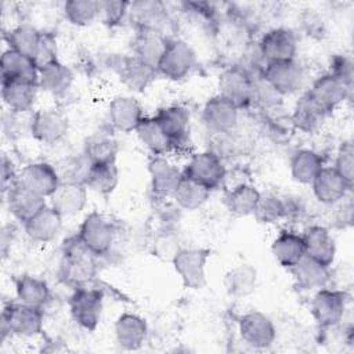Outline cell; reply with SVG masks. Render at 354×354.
Listing matches in <instances>:
<instances>
[{"mask_svg":"<svg viewBox=\"0 0 354 354\" xmlns=\"http://www.w3.org/2000/svg\"><path fill=\"white\" fill-rule=\"evenodd\" d=\"M95 257L76 236V239L68 242L64 250L61 261L62 278L77 286L88 282L95 274Z\"/></svg>","mask_w":354,"mask_h":354,"instance_id":"6da1fadb","label":"cell"},{"mask_svg":"<svg viewBox=\"0 0 354 354\" xmlns=\"http://www.w3.org/2000/svg\"><path fill=\"white\" fill-rule=\"evenodd\" d=\"M196 65V53L183 39H169L166 50L159 61L156 73L178 82L187 77Z\"/></svg>","mask_w":354,"mask_h":354,"instance_id":"7a4b0ae2","label":"cell"},{"mask_svg":"<svg viewBox=\"0 0 354 354\" xmlns=\"http://www.w3.org/2000/svg\"><path fill=\"white\" fill-rule=\"evenodd\" d=\"M115 235L116 230L112 221L98 212L88 213L83 218L77 232L79 241L95 256H102L109 252Z\"/></svg>","mask_w":354,"mask_h":354,"instance_id":"3957f363","label":"cell"},{"mask_svg":"<svg viewBox=\"0 0 354 354\" xmlns=\"http://www.w3.org/2000/svg\"><path fill=\"white\" fill-rule=\"evenodd\" d=\"M209 257L210 250L206 248H181L178 250L171 264L185 288L201 289L206 283Z\"/></svg>","mask_w":354,"mask_h":354,"instance_id":"277c9868","label":"cell"},{"mask_svg":"<svg viewBox=\"0 0 354 354\" xmlns=\"http://www.w3.org/2000/svg\"><path fill=\"white\" fill-rule=\"evenodd\" d=\"M1 324H4L10 333L18 337H35L41 333L44 324L43 308L28 306L24 303H14L6 307L1 313Z\"/></svg>","mask_w":354,"mask_h":354,"instance_id":"5b68a950","label":"cell"},{"mask_svg":"<svg viewBox=\"0 0 354 354\" xmlns=\"http://www.w3.org/2000/svg\"><path fill=\"white\" fill-rule=\"evenodd\" d=\"M348 296L343 290L321 288L311 300V313L321 328H335L344 317Z\"/></svg>","mask_w":354,"mask_h":354,"instance_id":"8992f818","label":"cell"},{"mask_svg":"<svg viewBox=\"0 0 354 354\" xmlns=\"http://www.w3.org/2000/svg\"><path fill=\"white\" fill-rule=\"evenodd\" d=\"M69 130L68 116L57 108H41L36 111L29 120L32 137L46 145L59 142Z\"/></svg>","mask_w":354,"mask_h":354,"instance_id":"52a82bcc","label":"cell"},{"mask_svg":"<svg viewBox=\"0 0 354 354\" xmlns=\"http://www.w3.org/2000/svg\"><path fill=\"white\" fill-rule=\"evenodd\" d=\"M72 318L82 328L94 330L104 308V293L95 288L77 286L69 300Z\"/></svg>","mask_w":354,"mask_h":354,"instance_id":"ba28073f","label":"cell"},{"mask_svg":"<svg viewBox=\"0 0 354 354\" xmlns=\"http://www.w3.org/2000/svg\"><path fill=\"white\" fill-rule=\"evenodd\" d=\"M225 170L227 167L220 155L212 151H202L194 153L188 159L183 174L206 185L210 189H214L221 185Z\"/></svg>","mask_w":354,"mask_h":354,"instance_id":"9c48e42d","label":"cell"},{"mask_svg":"<svg viewBox=\"0 0 354 354\" xmlns=\"http://www.w3.org/2000/svg\"><path fill=\"white\" fill-rule=\"evenodd\" d=\"M239 120V108L220 94L209 98L202 109L205 127L214 134L231 133Z\"/></svg>","mask_w":354,"mask_h":354,"instance_id":"30bf717a","label":"cell"},{"mask_svg":"<svg viewBox=\"0 0 354 354\" xmlns=\"http://www.w3.org/2000/svg\"><path fill=\"white\" fill-rule=\"evenodd\" d=\"M259 53L264 64L295 59L297 53L296 33L288 28L270 29L259 43Z\"/></svg>","mask_w":354,"mask_h":354,"instance_id":"8fae6325","label":"cell"},{"mask_svg":"<svg viewBox=\"0 0 354 354\" xmlns=\"http://www.w3.org/2000/svg\"><path fill=\"white\" fill-rule=\"evenodd\" d=\"M261 75L282 97L296 93L304 80L303 68L296 58L264 64Z\"/></svg>","mask_w":354,"mask_h":354,"instance_id":"7c38bea8","label":"cell"},{"mask_svg":"<svg viewBox=\"0 0 354 354\" xmlns=\"http://www.w3.org/2000/svg\"><path fill=\"white\" fill-rule=\"evenodd\" d=\"M238 329L242 340L253 348L270 347L275 337L277 329L271 318L260 311H249L239 318Z\"/></svg>","mask_w":354,"mask_h":354,"instance_id":"4fadbf2b","label":"cell"},{"mask_svg":"<svg viewBox=\"0 0 354 354\" xmlns=\"http://www.w3.org/2000/svg\"><path fill=\"white\" fill-rule=\"evenodd\" d=\"M252 75L239 66L224 69L218 76V94L234 102L239 109L252 102Z\"/></svg>","mask_w":354,"mask_h":354,"instance_id":"5bb4252c","label":"cell"},{"mask_svg":"<svg viewBox=\"0 0 354 354\" xmlns=\"http://www.w3.org/2000/svg\"><path fill=\"white\" fill-rule=\"evenodd\" d=\"M106 118L112 130L131 133L136 131L144 115L140 102L134 97L118 95L109 102Z\"/></svg>","mask_w":354,"mask_h":354,"instance_id":"9a60e30c","label":"cell"},{"mask_svg":"<svg viewBox=\"0 0 354 354\" xmlns=\"http://www.w3.org/2000/svg\"><path fill=\"white\" fill-rule=\"evenodd\" d=\"M87 191L84 183L61 181L50 196V206L62 217L77 216L87 205Z\"/></svg>","mask_w":354,"mask_h":354,"instance_id":"2e32d148","label":"cell"},{"mask_svg":"<svg viewBox=\"0 0 354 354\" xmlns=\"http://www.w3.org/2000/svg\"><path fill=\"white\" fill-rule=\"evenodd\" d=\"M18 181L36 194L50 198L59 185L61 178L54 165L47 162H33L19 171Z\"/></svg>","mask_w":354,"mask_h":354,"instance_id":"e0dca14e","label":"cell"},{"mask_svg":"<svg viewBox=\"0 0 354 354\" xmlns=\"http://www.w3.org/2000/svg\"><path fill=\"white\" fill-rule=\"evenodd\" d=\"M307 93L322 109L330 113L348 98L351 88L328 72L315 79Z\"/></svg>","mask_w":354,"mask_h":354,"instance_id":"ac0fdd59","label":"cell"},{"mask_svg":"<svg viewBox=\"0 0 354 354\" xmlns=\"http://www.w3.org/2000/svg\"><path fill=\"white\" fill-rule=\"evenodd\" d=\"M113 69L123 84L133 91H144L153 80L156 71L138 59L136 55L116 57Z\"/></svg>","mask_w":354,"mask_h":354,"instance_id":"d6986e66","label":"cell"},{"mask_svg":"<svg viewBox=\"0 0 354 354\" xmlns=\"http://www.w3.org/2000/svg\"><path fill=\"white\" fill-rule=\"evenodd\" d=\"M115 340L122 350H138L148 335L147 321L138 314L124 313L118 317L113 325Z\"/></svg>","mask_w":354,"mask_h":354,"instance_id":"ffe728a7","label":"cell"},{"mask_svg":"<svg viewBox=\"0 0 354 354\" xmlns=\"http://www.w3.org/2000/svg\"><path fill=\"white\" fill-rule=\"evenodd\" d=\"M151 188L158 196H171L183 171L163 155H153L148 162Z\"/></svg>","mask_w":354,"mask_h":354,"instance_id":"44dd1931","label":"cell"},{"mask_svg":"<svg viewBox=\"0 0 354 354\" xmlns=\"http://www.w3.org/2000/svg\"><path fill=\"white\" fill-rule=\"evenodd\" d=\"M64 217L50 205L24 223V231L33 242L48 243L54 241L62 228Z\"/></svg>","mask_w":354,"mask_h":354,"instance_id":"7402d4cb","label":"cell"},{"mask_svg":"<svg viewBox=\"0 0 354 354\" xmlns=\"http://www.w3.org/2000/svg\"><path fill=\"white\" fill-rule=\"evenodd\" d=\"M6 195L8 210L22 224L47 206L44 196L22 185L19 181L10 188Z\"/></svg>","mask_w":354,"mask_h":354,"instance_id":"603a6c76","label":"cell"},{"mask_svg":"<svg viewBox=\"0 0 354 354\" xmlns=\"http://www.w3.org/2000/svg\"><path fill=\"white\" fill-rule=\"evenodd\" d=\"M314 196L324 205H333L351 191V185L333 169L322 167L310 184Z\"/></svg>","mask_w":354,"mask_h":354,"instance_id":"cb8c5ba5","label":"cell"},{"mask_svg":"<svg viewBox=\"0 0 354 354\" xmlns=\"http://www.w3.org/2000/svg\"><path fill=\"white\" fill-rule=\"evenodd\" d=\"M39 84L22 80H1V98L8 111L17 113H28L33 109Z\"/></svg>","mask_w":354,"mask_h":354,"instance_id":"d4e9b609","label":"cell"},{"mask_svg":"<svg viewBox=\"0 0 354 354\" xmlns=\"http://www.w3.org/2000/svg\"><path fill=\"white\" fill-rule=\"evenodd\" d=\"M155 118L170 138L173 148L187 142L191 123V116L187 108L180 105L163 106L158 111Z\"/></svg>","mask_w":354,"mask_h":354,"instance_id":"484cf974","label":"cell"},{"mask_svg":"<svg viewBox=\"0 0 354 354\" xmlns=\"http://www.w3.org/2000/svg\"><path fill=\"white\" fill-rule=\"evenodd\" d=\"M130 19L137 25L138 30H151L163 33L167 25V10L160 1H134L129 7Z\"/></svg>","mask_w":354,"mask_h":354,"instance_id":"4316f807","label":"cell"},{"mask_svg":"<svg viewBox=\"0 0 354 354\" xmlns=\"http://www.w3.org/2000/svg\"><path fill=\"white\" fill-rule=\"evenodd\" d=\"M306 248V254L326 264L332 266L336 257V243L329 232V230L324 225H310L301 234Z\"/></svg>","mask_w":354,"mask_h":354,"instance_id":"83f0119b","label":"cell"},{"mask_svg":"<svg viewBox=\"0 0 354 354\" xmlns=\"http://www.w3.org/2000/svg\"><path fill=\"white\" fill-rule=\"evenodd\" d=\"M0 69L3 80H22L37 83L39 68L36 62L12 48L3 51L0 58Z\"/></svg>","mask_w":354,"mask_h":354,"instance_id":"f1b7e54d","label":"cell"},{"mask_svg":"<svg viewBox=\"0 0 354 354\" xmlns=\"http://www.w3.org/2000/svg\"><path fill=\"white\" fill-rule=\"evenodd\" d=\"M271 252L282 267L292 270L306 256L303 236L293 231H281L272 241Z\"/></svg>","mask_w":354,"mask_h":354,"instance_id":"f546056e","label":"cell"},{"mask_svg":"<svg viewBox=\"0 0 354 354\" xmlns=\"http://www.w3.org/2000/svg\"><path fill=\"white\" fill-rule=\"evenodd\" d=\"M292 272L297 285L304 290H318L325 288L330 279L329 266L307 254L292 268Z\"/></svg>","mask_w":354,"mask_h":354,"instance_id":"4dcf8cb0","label":"cell"},{"mask_svg":"<svg viewBox=\"0 0 354 354\" xmlns=\"http://www.w3.org/2000/svg\"><path fill=\"white\" fill-rule=\"evenodd\" d=\"M73 79L75 75L72 69L58 59L39 68L37 84L40 90L48 94L64 95L71 88Z\"/></svg>","mask_w":354,"mask_h":354,"instance_id":"1f68e13d","label":"cell"},{"mask_svg":"<svg viewBox=\"0 0 354 354\" xmlns=\"http://www.w3.org/2000/svg\"><path fill=\"white\" fill-rule=\"evenodd\" d=\"M169 39L165 35L151 30H138L133 43V55L156 71L166 50Z\"/></svg>","mask_w":354,"mask_h":354,"instance_id":"d6a6232c","label":"cell"},{"mask_svg":"<svg viewBox=\"0 0 354 354\" xmlns=\"http://www.w3.org/2000/svg\"><path fill=\"white\" fill-rule=\"evenodd\" d=\"M329 113L322 109L310 95L308 93L303 94L295 105L292 113V123L296 129L304 133H311L318 130L325 122Z\"/></svg>","mask_w":354,"mask_h":354,"instance_id":"836d02e7","label":"cell"},{"mask_svg":"<svg viewBox=\"0 0 354 354\" xmlns=\"http://www.w3.org/2000/svg\"><path fill=\"white\" fill-rule=\"evenodd\" d=\"M136 134L152 155H166L173 149L170 138L163 131L155 116H144L136 129Z\"/></svg>","mask_w":354,"mask_h":354,"instance_id":"e575fe53","label":"cell"},{"mask_svg":"<svg viewBox=\"0 0 354 354\" xmlns=\"http://www.w3.org/2000/svg\"><path fill=\"white\" fill-rule=\"evenodd\" d=\"M210 192L212 189L206 185L183 174L171 196L180 209L194 212L207 202Z\"/></svg>","mask_w":354,"mask_h":354,"instance_id":"d590c367","label":"cell"},{"mask_svg":"<svg viewBox=\"0 0 354 354\" xmlns=\"http://www.w3.org/2000/svg\"><path fill=\"white\" fill-rule=\"evenodd\" d=\"M289 167L296 183L310 185L324 167V159L313 149H299L292 155Z\"/></svg>","mask_w":354,"mask_h":354,"instance_id":"8d00e7d4","label":"cell"},{"mask_svg":"<svg viewBox=\"0 0 354 354\" xmlns=\"http://www.w3.org/2000/svg\"><path fill=\"white\" fill-rule=\"evenodd\" d=\"M119 183V169L116 162L91 163L84 184L90 191L100 195H109Z\"/></svg>","mask_w":354,"mask_h":354,"instance_id":"74e56055","label":"cell"},{"mask_svg":"<svg viewBox=\"0 0 354 354\" xmlns=\"http://www.w3.org/2000/svg\"><path fill=\"white\" fill-rule=\"evenodd\" d=\"M15 295L19 303L43 308L50 300V288L37 277L21 275L15 282Z\"/></svg>","mask_w":354,"mask_h":354,"instance_id":"f35d334b","label":"cell"},{"mask_svg":"<svg viewBox=\"0 0 354 354\" xmlns=\"http://www.w3.org/2000/svg\"><path fill=\"white\" fill-rule=\"evenodd\" d=\"M256 283L257 271L250 264H239L224 275L225 290L232 297L249 296L256 289Z\"/></svg>","mask_w":354,"mask_h":354,"instance_id":"ab89813d","label":"cell"},{"mask_svg":"<svg viewBox=\"0 0 354 354\" xmlns=\"http://www.w3.org/2000/svg\"><path fill=\"white\" fill-rule=\"evenodd\" d=\"M260 194L261 192L250 183L238 185L225 192V206L234 216H249L253 213Z\"/></svg>","mask_w":354,"mask_h":354,"instance_id":"60d3db41","label":"cell"},{"mask_svg":"<svg viewBox=\"0 0 354 354\" xmlns=\"http://www.w3.org/2000/svg\"><path fill=\"white\" fill-rule=\"evenodd\" d=\"M41 33L43 32L30 24H19L7 32L4 39L8 44V48L22 53L33 59L41 39Z\"/></svg>","mask_w":354,"mask_h":354,"instance_id":"b9f144b4","label":"cell"},{"mask_svg":"<svg viewBox=\"0 0 354 354\" xmlns=\"http://www.w3.org/2000/svg\"><path fill=\"white\" fill-rule=\"evenodd\" d=\"M118 151V141L109 133H94L86 140L83 153L90 163H102L116 162Z\"/></svg>","mask_w":354,"mask_h":354,"instance_id":"7bdbcfd3","label":"cell"},{"mask_svg":"<svg viewBox=\"0 0 354 354\" xmlns=\"http://www.w3.org/2000/svg\"><path fill=\"white\" fill-rule=\"evenodd\" d=\"M64 14L75 26L91 25L100 17V1L68 0L64 3Z\"/></svg>","mask_w":354,"mask_h":354,"instance_id":"ee69618b","label":"cell"},{"mask_svg":"<svg viewBox=\"0 0 354 354\" xmlns=\"http://www.w3.org/2000/svg\"><path fill=\"white\" fill-rule=\"evenodd\" d=\"M252 214L260 224H275L286 216V203L274 194H260Z\"/></svg>","mask_w":354,"mask_h":354,"instance_id":"f6af8a7d","label":"cell"},{"mask_svg":"<svg viewBox=\"0 0 354 354\" xmlns=\"http://www.w3.org/2000/svg\"><path fill=\"white\" fill-rule=\"evenodd\" d=\"M91 163L86 158L84 153L79 156H71L64 159L58 166H54L58 171L61 181H75V183H84L87 171Z\"/></svg>","mask_w":354,"mask_h":354,"instance_id":"bcb514c9","label":"cell"},{"mask_svg":"<svg viewBox=\"0 0 354 354\" xmlns=\"http://www.w3.org/2000/svg\"><path fill=\"white\" fill-rule=\"evenodd\" d=\"M180 246V239L177 234H174L171 230H165L162 232H158L152 241V253L159 260L163 261H173Z\"/></svg>","mask_w":354,"mask_h":354,"instance_id":"7dc6e473","label":"cell"},{"mask_svg":"<svg viewBox=\"0 0 354 354\" xmlns=\"http://www.w3.org/2000/svg\"><path fill=\"white\" fill-rule=\"evenodd\" d=\"M351 187L354 183V147L351 141H344L340 144L335 165L332 166Z\"/></svg>","mask_w":354,"mask_h":354,"instance_id":"c3c4849f","label":"cell"},{"mask_svg":"<svg viewBox=\"0 0 354 354\" xmlns=\"http://www.w3.org/2000/svg\"><path fill=\"white\" fill-rule=\"evenodd\" d=\"M252 83H253V93H252V102L256 101L257 104L263 105L264 108L275 106L282 95L275 91V88L263 77V75L252 76Z\"/></svg>","mask_w":354,"mask_h":354,"instance_id":"681fc988","label":"cell"},{"mask_svg":"<svg viewBox=\"0 0 354 354\" xmlns=\"http://www.w3.org/2000/svg\"><path fill=\"white\" fill-rule=\"evenodd\" d=\"M129 7L127 1H100V17L108 26H116L129 15Z\"/></svg>","mask_w":354,"mask_h":354,"instance_id":"f907efd6","label":"cell"},{"mask_svg":"<svg viewBox=\"0 0 354 354\" xmlns=\"http://www.w3.org/2000/svg\"><path fill=\"white\" fill-rule=\"evenodd\" d=\"M37 68L46 66L54 61H58V50H57V39L53 33L43 32L39 47L33 57Z\"/></svg>","mask_w":354,"mask_h":354,"instance_id":"816d5d0a","label":"cell"},{"mask_svg":"<svg viewBox=\"0 0 354 354\" xmlns=\"http://www.w3.org/2000/svg\"><path fill=\"white\" fill-rule=\"evenodd\" d=\"M335 77H337L342 83H344L348 88H353L354 79V64L348 55H336L332 61L330 71Z\"/></svg>","mask_w":354,"mask_h":354,"instance_id":"f5cc1de1","label":"cell"},{"mask_svg":"<svg viewBox=\"0 0 354 354\" xmlns=\"http://www.w3.org/2000/svg\"><path fill=\"white\" fill-rule=\"evenodd\" d=\"M18 177L19 173H17L14 163L4 155L1 159V188L4 194L18 183Z\"/></svg>","mask_w":354,"mask_h":354,"instance_id":"db71d44e","label":"cell"},{"mask_svg":"<svg viewBox=\"0 0 354 354\" xmlns=\"http://www.w3.org/2000/svg\"><path fill=\"white\" fill-rule=\"evenodd\" d=\"M17 235V230L14 225H4L1 230V252L6 256L8 248L11 246L14 238Z\"/></svg>","mask_w":354,"mask_h":354,"instance_id":"11a10c76","label":"cell"}]
</instances>
